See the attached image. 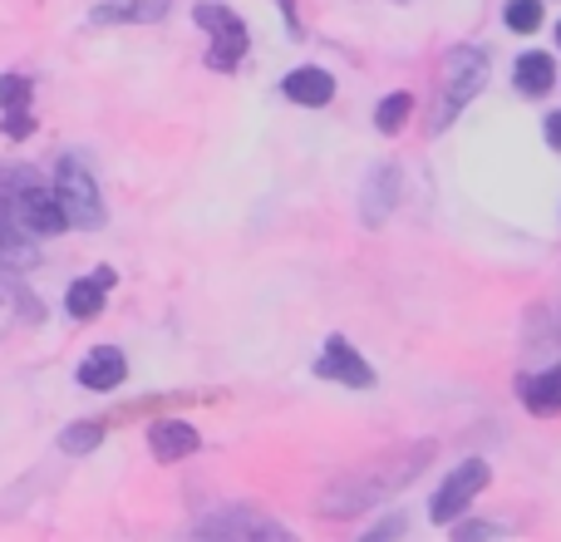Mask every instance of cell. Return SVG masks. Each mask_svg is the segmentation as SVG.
Here are the masks:
<instances>
[{
  "mask_svg": "<svg viewBox=\"0 0 561 542\" xmlns=\"http://www.w3.org/2000/svg\"><path fill=\"white\" fill-rule=\"evenodd\" d=\"M434 454H438L434 439H419V444H399V449H389V454L369 459V464H355L350 474L330 478V484L320 488L316 513L335 518V523L369 513V508L389 504L394 494H404V488L434 464Z\"/></svg>",
  "mask_w": 561,
  "mask_h": 542,
  "instance_id": "cell-1",
  "label": "cell"
},
{
  "mask_svg": "<svg viewBox=\"0 0 561 542\" xmlns=\"http://www.w3.org/2000/svg\"><path fill=\"white\" fill-rule=\"evenodd\" d=\"M0 207H5V213L15 217L20 233H30L35 242L39 237L69 233V223H65V213H59L49 183L30 163H0Z\"/></svg>",
  "mask_w": 561,
  "mask_h": 542,
  "instance_id": "cell-2",
  "label": "cell"
},
{
  "mask_svg": "<svg viewBox=\"0 0 561 542\" xmlns=\"http://www.w3.org/2000/svg\"><path fill=\"white\" fill-rule=\"evenodd\" d=\"M493 79V55L483 45H454L444 55V75H438V99H434V118H428V134H448V124L463 118V109Z\"/></svg>",
  "mask_w": 561,
  "mask_h": 542,
  "instance_id": "cell-3",
  "label": "cell"
},
{
  "mask_svg": "<svg viewBox=\"0 0 561 542\" xmlns=\"http://www.w3.org/2000/svg\"><path fill=\"white\" fill-rule=\"evenodd\" d=\"M49 193H55L65 223L79 227V233H99V227L108 223V207H104V193H99V178H94V168H89L79 154H59L55 178H49Z\"/></svg>",
  "mask_w": 561,
  "mask_h": 542,
  "instance_id": "cell-4",
  "label": "cell"
},
{
  "mask_svg": "<svg viewBox=\"0 0 561 542\" xmlns=\"http://www.w3.org/2000/svg\"><path fill=\"white\" fill-rule=\"evenodd\" d=\"M193 25L207 35V69L217 75H237V65L252 55V30L227 0H197Z\"/></svg>",
  "mask_w": 561,
  "mask_h": 542,
  "instance_id": "cell-5",
  "label": "cell"
},
{
  "mask_svg": "<svg viewBox=\"0 0 561 542\" xmlns=\"http://www.w3.org/2000/svg\"><path fill=\"white\" fill-rule=\"evenodd\" d=\"M203 542H290V528L280 518L262 513L256 504H222L193 523Z\"/></svg>",
  "mask_w": 561,
  "mask_h": 542,
  "instance_id": "cell-6",
  "label": "cell"
},
{
  "mask_svg": "<svg viewBox=\"0 0 561 542\" xmlns=\"http://www.w3.org/2000/svg\"><path fill=\"white\" fill-rule=\"evenodd\" d=\"M488 484H493V464H488V459H463V464H454V474H448L444 484H438V494L428 498V523L448 528L458 513L473 508V498L483 494Z\"/></svg>",
  "mask_w": 561,
  "mask_h": 542,
  "instance_id": "cell-7",
  "label": "cell"
},
{
  "mask_svg": "<svg viewBox=\"0 0 561 542\" xmlns=\"http://www.w3.org/2000/svg\"><path fill=\"white\" fill-rule=\"evenodd\" d=\"M316 380H330V385L345 389H375V365L359 355V346H350V336H325L316 355Z\"/></svg>",
  "mask_w": 561,
  "mask_h": 542,
  "instance_id": "cell-8",
  "label": "cell"
},
{
  "mask_svg": "<svg viewBox=\"0 0 561 542\" xmlns=\"http://www.w3.org/2000/svg\"><path fill=\"white\" fill-rule=\"evenodd\" d=\"M399 193H404V168L399 163H375L365 178V193H359V227L379 233L389 223V213L399 207Z\"/></svg>",
  "mask_w": 561,
  "mask_h": 542,
  "instance_id": "cell-9",
  "label": "cell"
},
{
  "mask_svg": "<svg viewBox=\"0 0 561 542\" xmlns=\"http://www.w3.org/2000/svg\"><path fill=\"white\" fill-rule=\"evenodd\" d=\"M0 128L10 144H25L35 134V79L20 69L0 75Z\"/></svg>",
  "mask_w": 561,
  "mask_h": 542,
  "instance_id": "cell-10",
  "label": "cell"
},
{
  "mask_svg": "<svg viewBox=\"0 0 561 542\" xmlns=\"http://www.w3.org/2000/svg\"><path fill=\"white\" fill-rule=\"evenodd\" d=\"M197 449H203V434H197V425H187V419H153V425H148V454H153L158 464H183Z\"/></svg>",
  "mask_w": 561,
  "mask_h": 542,
  "instance_id": "cell-11",
  "label": "cell"
},
{
  "mask_svg": "<svg viewBox=\"0 0 561 542\" xmlns=\"http://www.w3.org/2000/svg\"><path fill=\"white\" fill-rule=\"evenodd\" d=\"M79 389H94V395H108V389H118L128 380V355L118 346H94L84 360H79L75 370Z\"/></svg>",
  "mask_w": 561,
  "mask_h": 542,
  "instance_id": "cell-12",
  "label": "cell"
},
{
  "mask_svg": "<svg viewBox=\"0 0 561 542\" xmlns=\"http://www.w3.org/2000/svg\"><path fill=\"white\" fill-rule=\"evenodd\" d=\"M517 405H523L533 419H557L561 415V360L517 380Z\"/></svg>",
  "mask_w": 561,
  "mask_h": 542,
  "instance_id": "cell-13",
  "label": "cell"
},
{
  "mask_svg": "<svg viewBox=\"0 0 561 542\" xmlns=\"http://www.w3.org/2000/svg\"><path fill=\"white\" fill-rule=\"evenodd\" d=\"M114 281H118L114 267H99V271H89V276L69 281V291H65V316H69V320H94L99 310H104V301H108V291H114Z\"/></svg>",
  "mask_w": 561,
  "mask_h": 542,
  "instance_id": "cell-14",
  "label": "cell"
},
{
  "mask_svg": "<svg viewBox=\"0 0 561 542\" xmlns=\"http://www.w3.org/2000/svg\"><path fill=\"white\" fill-rule=\"evenodd\" d=\"M280 94H286L296 109H325L330 99H335V75L320 65H300L280 79Z\"/></svg>",
  "mask_w": 561,
  "mask_h": 542,
  "instance_id": "cell-15",
  "label": "cell"
},
{
  "mask_svg": "<svg viewBox=\"0 0 561 542\" xmlns=\"http://www.w3.org/2000/svg\"><path fill=\"white\" fill-rule=\"evenodd\" d=\"M513 89L523 99H542L557 89V59L547 55V49H527V55H517L513 65Z\"/></svg>",
  "mask_w": 561,
  "mask_h": 542,
  "instance_id": "cell-16",
  "label": "cell"
},
{
  "mask_svg": "<svg viewBox=\"0 0 561 542\" xmlns=\"http://www.w3.org/2000/svg\"><path fill=\"white\" fill-rule=\"evenodd\" d=\"M104 434H108L104 419H75V425L59 429V454L84 459V454H94V449L104 444Z\"/></svg>",
  "mask_w": 561,
  "mask_h": 542,
  "instance_id": "cell-17",
  "label": "cell"
},
{
  "mask_svg": "<svg viewBox=\"0 0 561 542\" xmlns=\"http://www.w3.org/2000/svg\"><path fill=\"white\" fill-rule=\"evenodd\" d=\"M409 118H414V94H409V89H394V94H385V99L375 104V128H379L385 138L404 134Z\"/></svg>",
  "mask_w": 561,
  "mask_h": 542,
  "instance_id": "cell-18",
  "label": "cell"
},
{
  "mask_svg": "<svg viewBox=\"0 0 561 542\" xmlns=\"http://www.w3.org/2000/svg\"><path fill=\"white\" fill-rule=\"evenodd\" d=\"M503 25L513 30V35H533V30H542V0H507Z\"/></svg>",
  "mask_w": 561,
  "mask_h": 542,
  "instance_id": "cell-19",
  "label": "cell"
},
{
  "mask_svg": "<svg viewBox=\"0 0 561 542\" xmlns=\"http://www.w3.org/2000/svg\"><path fill=\"white\" fill-rule=\"evenodd\" d=\"M404 528H409V518H404V513H389V518H379L375 528H365V538H359V542H385V538H399Z\"/></svg>",
  "mask_w": 561,
  "mask_h": 542,
  "instance_id": "cell-20",
  "label": "cell"
},
{
  "mask_svg": "<svg viewBox=\"0 0 561 542\" xmlns=\"http://www.w3.org/2000/svg\"><path fill=\"white\" fill-rule=\"evenodd\" d=\"M448 528H454V538H458V542H473V538H497V533H503V523H458V518H454V523H448Z\"/></svg>",
  "mask_w": 561,
  "mask_h": 542,
  "instance_id": "cell-21",
  "label": "cell"
},
{
  "mask_svg": "<svg viewBox=\"0 0 561 542\" xmlns=\"http://www.w3.org/2000/svg\"><path fill=\"white\" fill-rule=\"evenodd\" d=\"M542 138H547V148H552V154H561V109H552V114L542 118Z\"/></svg>",
  "mask_w": 561,
  "mask_h": 542,
  "instance_id": "cell-22",
  "label": "cell"
},
{
  "mask_svg": "<svg viewBox=\"0 0 561 542\" xmlns=\"http://www.w3.org/2000/svg\"><path fill=\"white\" fill-rule=\"evenodd\" d=\"M276 10H280V20H286V35L300 39V10H296V0H276Z\"/></svg>",
  "mask_w": 561,
  "mask_h": 542,
  "instance_id": "cell-23",
  "label": "cell"
},
{
  "mask_svg": "<svg viewBox=\"0 0 561 542\" xmlns=\"http://www.w3.org/2000/svg\"><path fill=\"white\" fill-rule=\"evenodd\" d=\"M552 35H557V49H561V20H557V30H552Z\"/></svg>",
  "mask_w": 561,
  "mask_h": 542,
  "instance_id": "cell-24",
  "label": "cell"
},
{
  "mask_svg": "<svg viewBox=\"0 0 561 542\" xmlns=\"http://www.w3.org/2000/svg\"><path fill=\"white\" fill-rule=\"evenodd\" d=\"M394 5H409V0H394Z\"/></svg>",
  "mask_w": 561,
  "mask_h": 542,
  "instance_id": "cell-25",
  "label": "cell"
}]
</instances>
